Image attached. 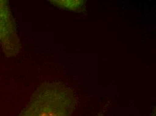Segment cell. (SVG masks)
<instances>
[{
  "mask_svg": "<svg viewBox=\"0 0 156 116\" xmlns=\"http://www.w3.org/2000/svg\"><path fill=\"white\" fill-rule=\"evenodd\" d=\"M55 8L75 13H83L86 9V2L83 0H51Z\"/></svg>",
  "mask_w": 156,
  "mask_h": 116,
  "instance_id": "3957f363",
  "label": "cell"
},
{
  "mask_svg": "<svg viewBox=\"0 0 156 116\" xmlns=\"http://www.w3.org/2000/svg\"><path fill=\"white\" fill-rule=\"evenodd\" d=\"M97 116H105V115H104L102 114H99Z\"/></svg>",
  "mask_w": 156,
  "mask_h": 116,
  "instance_id": "277c9868",
  "label": "cell"
},
{
  "mask_svg": "<svg viewBox=\"0 0 156 116\" xmlns=\"http://www.w3.org/2000/svg\"><path fill=\"white\" fill-rule=\"evenodd\" d=\"M0 46L8 58L16 56L20 50L14 18L8 2L5 0H0Z\"/></svg>",
  "mask_w": 156,
  "mask_h": 116,
  "instance_id": "7a4b0ae2",
  "label": "cell"
},
{
  "mask_svg": "<svg viewBox=\"0 0 156 116\" xmlns=\"http://www.w3.org/2000/svg\"><path fill=\"white\" fill-rule=\"evenodd\" d=\"M76 104V95L69 86L45 82L32 93L18 116H72Z\"/></svg>",
  "mask_w": 156,
  "mask_h": 116,
  "instance_id": "6da1fadb",
  "label": "cell"
}]
</instances>
